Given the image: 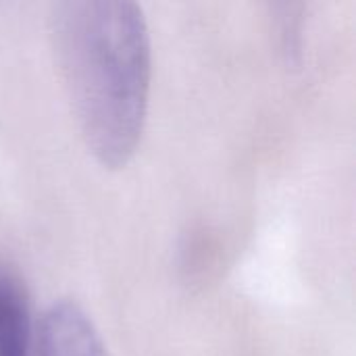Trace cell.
<instances>
[{
	"instance_id": "obj_2",
	"label": "cell",
	"mask_w": 356,
	"mask_h": 356,
	"mask_svg": "<svg viewBox=\"0 0 356 356\" xmlns=\"http://www.w3.org/2000/svg\"><path fill=\"white\" fill-rule=\"evenodd\" d=\"M33 356H108L86 311L69 300L54 302L35 323Z\"/></svg>"
},
{
	"instance_id": "obj_1",
	"label": "cell",
	"mask_w": 356,
	"mask_h": 356,
	"mask_svg": "<svg viewBox=\"0 0 356 356\" xmlns=\"http://www.w3.org/2000/svg\"><path fill=\"white\" fill-rule=\"evenodd\" d=\"M60 81L88 152L106 169L134 156L148 111L152 52L129 0H67L50 10Z\"/></svg>"
},
{
	"instance_id": "obj_3",
	"label": "cell",
	"mask_w": 356,
	"mask_h": 356,
	"mask_svg": "<svg viewBox=\"0 0 356 356\" xmlns=\"http://www.w3.org/2000/svg\"><path fill=\"white\" fill-rule=\"evenodd\" d=\"M33 336L25 288L0 267V356H33Z\"/></svg>"
}]
</instances>
